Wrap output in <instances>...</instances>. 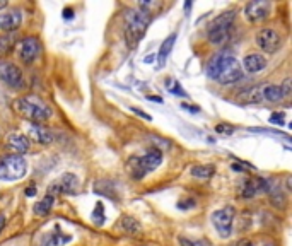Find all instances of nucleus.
<instances>
[{
	"instance_id": "f257e3e1",
	"label": "nucleus",
	"mask_w": 292,
	"mask_h": 246,
	"mask_svg": "<svg viewBox=\"0 0 292 246\" xmlns=\"http://www.w3.org/2000/svg\"><path fill=\"white\" fill-rule=\"evenodd\" d=\"M207 75L210 79L217 80L222 86H229L243 79V68L241 63L236 60L233 55L219 53L210 60L207 67Z\"/></svg>"
},
{
	"instance_id": "f03ea898",
	"label": "nucleus",
	"mask_w": 292,
	"mask_h": 246,
	"mask_svg": "<svg viewBox=\"0 0 292 246\" xmlns=\"http://www.w3.org/2000/svg\"><path fill=\"white\" fill-rule=\"evenodd\" d=\"M125 40L127 46L130 50H134L137 45H139L140 38L144 36L145 31H147V26L150 24L152 17H150L149 11H144V9H128L125 12Z\"/></svg>"
},
{
	"instance_id": "7ed1b4c3",
	"label": "nucleus",
	"mask_w": 292,
	"mask_h": 246,
	"mask_svg": "<svg viewBox=\"0 0 292 246\" xmlns=\"http://www.w3.org/2000/svg\"><path fill=\"white\" fill-rule=\"evenodd\" d=\"M14 108L17 113H21L23 116L29 120V122H34V125H38L40 122H46V120L51 116V110L45 103H41L40 99L36 98H19L14 101Z\"/></svg>"
},
{
	"instance_id": "20e7f679",
	"label": "nucleus",
	"mask_w": 292,
	"mask_h": 246,
	"mask_svg": "<svg viewBox=\"0 0 292 246\" xmlns=\"http://www.w3.org/2000/svg\"><path fill=\"white\" fill-rule=\"evenodd\" d=\"M162 162V152L161 149H150L147 154L140 157H130L127 162L128 171L132 173L135 180H142L147 173L157 170L159 164Z\"/></svg>"
},
{
	"instance_id": "39448f33",
	"label": "nucleus",
	"mask_w": 292,
	"mask_h": 246,
	"mask_svg": "<svg viewBox=\"0 0 292 246\" xmlns=\"http://www.w3.org/2000/svg\"><path fill=\"white\" fill-rule=\"evenodd\" d=\"M236 19V11H226L221 12L217 17H214L209 24V41L212 45H222L229 40L231 28Z\"/></svg>"
},
{
	"instance_id": "423d86ee",
	"label": "nucleus",
	"mask_w": 292,
	"mask_h": 246,
	"mask_svg": "<svg viewBox=\"0 0 292 246\" xmlns=\"http://www.w3.org/2000/svg\"><path fill=\"white\" fill-rule=\"evenodd\" d=\"M26 171H28V164L23 159V156L11 154L0 159V180L4 181H16L24 178Z\"/></svg>"
},
{
	"instance_id": "0eeeda50",
	"label": "nucleus",
	"mask_w": 292,
	"mask_h": 246,
	"mask_svg": "<svg viewBox=\"0 0 292 246\" xmlns=\"http://www.w3.org/2000/svg\"><path fill=\"white\" fill-rule=\"evenodd\" d=\"M214 227L217 229L221 238H229L233 234V224H234V210L233 207H226V209H219L210 215Z\"/></svg>"
},
{
	"instance_id": "6e6552de",
	"label": "nucleus",
	"mask_w": 292,
	"mask_h": 246,
	"mask_svg": "<svg viewBox=\"0 0 292 246\" xmlns=\"http://www.w3.org/2000/svg\"><path fill=\"white\" fill-rule=\"evenodd\" d=\"M0 80L7 84L9 88L19 89L24 86V75L23 70L16 65V63L9 62V60H0Z\"/></svg>"
},
{
	"instance_id": "1a4fd4ad",
	"label": "nucleus",
	"mask_w": 292,
	"mask_h": 246,
	"mask_svg": "<svg viewBox=\"0 0 292 246\" xmlns=\"http://www.w3.org/2000/svg\"><path fill=\"white\" fill-rule=\"evenodd\" d=\"M255 41L258 45L260 50H263L265 53H275V51L280 50L282 46V38L275 29L272 28H263L256 33Z\"/></svg>"
},
{
	"instance_id": "9d476101",
	"label": "nucleus",
	"mask_w": 292,
	"mask_h": 246,
	"mask_svg": "<svg viewBox=\"0 0 292 246\" xmlns=\"http://www.w3.org/2000/svg\"><path fill=\"white\" fill-rule=\"evenodd\" d=\"M17 53H19V58L24 63H33L41 55V43L38 41V38L26 36L17 46Z\"/></svg>"
},
{
	"instance_id": "9b49d317",
	"label": "nucleus",
	"mask_w": 292,
	"mask_h": 246,
	"mask_svg": "<svg viewBox=\"0 0 292 246\" xmlns=\"http://www.w3.org/2000/svg\"><path fill=\"white\" fill-rule=\"evenodd\" d=\"M270 12H272V4L267 0H256L244 6V17L250 23H261L270 16Z\"/></svg>"
},
{
	"instance_id": "f8f14e48",
	"label": "nucleus",
	"mask_w": 292,
	"mask_h": 246,
	"mask_svg": "<svg viewBox=\"0 0 292 246\" xmlns=\"http://www.w3.org/2000/svg\"><path fill=\"white\" fill-rule=\"evenodd\" d=\"M270 183L272 180L270 178H250L243 183L241 187V197L243 198H251L256 197L260 193H268Z\"/></svg>"
},
{
	"instance_id": "ddd939ff",
	"label": "nucleus",
	"mask_w": 292,
	"mask_h": 246,
	"mask_svg": "<svg viewBox=\"0 0 292 246\" xmlns=\"http://www.w3.org/2000/svg\"><path fill=\"white\" fill-rule=\"evenodd\" d=\"M21 23H23V14L21 11L11 9V11L0 12V29L6 33H14L16 29H19Z\"/></svg>"
},
{
	"instance_id": "4468645a",
	"label": "nucleus",
	"mask_w": 292,
	"mask_h": 246,
	"mask_svg": "<svg viewBox=\"0 0 292 246\" xmlns=\"http://www.w3.org/2000/svg\"><path fill=\"white\" fill-rule=\"evenodd\" d=\"M77 188H79V180H77L75 175H72V173H65V175H62V178L58 180V183L51 185L50 188V195H53V193H75Z\"/></svg>"
},
{
	"instance_id": "2eb2a0df",
	"label": "nucleus",
	"mask_w": 292,
	"mask_h": 246,
	"mask_svg": "<svg viewBox=\"0 0 292 246\" xmlns=\"http://www.w3.org/2000/svg\"><path fill=\"white\" fill-rule=\"evenodd\" d=\"M243 67L250 74H260L267 68V58L260 53H250L243 60Z\"/></svg>"
},
{
	"instance_id": "dca6fc26",
	"label": "nucleus",
	"mask_w": 292,
	"mask_h": 246,
	"mask_svg": "<svg viewBox=\"0 0 292 246\" xmlns=\"http://www.w3.org/2000/svg\"><path fill=\"white\" fill-rule=\"evenodd\" d=\"M28 132L29 137L34 142H38V144H51L53 142V133L46 127H43V125H31Z\"/></svg>"
},
{
	"instance_id": "f3484780",
	"label": "nucleus",
	"mask_w": 292,
	"mask_h": 246,
	"mask_svg": "<svg viewBox=\"0 0 292 246\" xmlns=\"http://www.w3.org/2000/svg\"><path fill=\"white\" fill-rule=\"evenodd\" d=\"M9 147L16 150L17 156H21V154H26L29 150V140L24 135H21V133H12L9 137Z\"/></svg>"
},
{
	"instance_id": "a211bd4d",
	"label": "nucleus",
	"mask_w": 292,
	"mask_h": 246,
	"mask_svg": "<svg viewBox=\"0 0 292 246\" xmlns=\"http://www.w3.org/2000/svg\"><path fill=\"white\" fill-rule=\"evenodd\" d=\"M268 197H270V202L273 204V207H285V204H287L284 190H282L280 185H277L273 180H272L270 188H268Z\"/></svg>"
},
{
	"instance_id": "6ab92c4d",
	"label": "nucleus",
	"mask_w": 292,
	"mask_h": 246,
	"mask_svg": "<svg viewBox=\"0 0 292 246\" xmlns=\"http://www.w3.org/2000/svg\"><path fill=\"white\" fill-rule=\"evenodd\" d=\"M261 98L268 103H280L284 99V94H282L280 86L275 84H268L265 88H261Z\"/></svg>"
},
{
	"instance_id": "aec40b11",
	"label": "nucleus",
	"mask_w": 292,
	"mask_h": 246,
	"mask_svg": "<svg viewBox=\"0 0 292 246\" xmlns=\"http://www.w3.org/2000/svg\"><path fill=\"white\" fill-rule=\"evenodd\" d=\"M238 99L243 103H246V105H255V103H260L261 99V88H248L241 91V93L238 94Z\"/></svg>"
},
{
	"instance_id": "412c9836",
	"label": "nucleus",
	"mask_w": 292,
	"mask_h": 246,
	"mask_svg": "<svg viewBox=\"0 0 292 246\" xmlns=\"http://www.w3.org/2000/svg\"><path fill=\"white\" fill-rule=\"evenodd\" d=\"M190 173L197 180H210L214 176V173H216V166H212V164H197V166L191 168Z\"/></svg>"
},
{
	"instance_id": "4be33fe9",
	"label": "nucleus",
	"mask_w": 292,
	"mask_h": 246,
	"mask_svg": "<svg viewBox=\"0 0 292 246\" xmlns=\"http://www.w3.org/2000/svg\"><path fill=\"white\" fill-rule=\"evenodd\" d=\"M176 38H178V34L173 33V34H169V36H167L164 41H162L161 48H159V53H157L159 63H161V65H164V63H166V60H167V57H169L171 50H173V46H174Z\"/></svg>"
},
{
	"instance_id": "5701e85b",
	"label": "nucleus",
	"mask_w": 292,
	"mask_h": 246,
	"mask_svg": "<svg viewBox=\"0 0 292 246\" xmlns=\"http://www.w3.org/2000/svg\"><path fill=\"white\" fill-rule=\"evenodd\" d=\"M53 204H55V198H53V195H50L48 193V195L43 198V200L34 204L33 210H34V214L36 215H48L51 212V209H53Z\"/></svg>"
},
{
	"instance_id": "b1692460",
	"label": "nucleus",
	"mask_w": 292,
	"mask_h": 246,
	"mask_svg": "<svg viewBox=\"0 0 292 246\" xmlns=\"http://www.w3.org/2000/svg\"><path fill=\"white\" fill-rule=\"evenodd\" d=\"M94 190H96V193H100V195L108 197L111 200H118L117 190H115V187H111L110 181H96V183H94Z\"/></svg>"
},
{
	"instance_id": "393cba45",
	"label": "nucleus",
	"mask_w": 292,
	"mask_h": 246,
	"mask_svg": "<svg viewBox=\"0 0 292 246\" xmlns=\"http://www.w3.org/2000/svg\"><path fill=\"white\" fill-rule=\"evenodd\" d=\"M68 241H70V236H62V232L55 231V232L46 234L45 241H43L40 246H60L63 243H68Z\"/></svg>"
},
{
	"instance_id": "a878e982",
	"label": "nucleus",
	"mask_w": 292,
	"mask_h": 246,
	"mask_svg": "<svg viewBox=\"0 0 292 246\" xmlns=\"http://www.w3.org/2000/svg\"><path fill=\"white\" fill-rule=\"evenodd\" d=\"M120 226H122V229L128 232V234H137V232L140 231L139 221L134 217H128V215H125V217L122 219V224H120Z\"/></svg>"
},
{
	"instance_id": "bb28decb",
	"label": "nucleus",
	"mask_w": 292,
	"mask_h": 246,
	"mask_svg": "<svg viewBox=\"0 0 292 246\" xmlns=\"http://www.w3.org/2000/svg\"><path fill=\"white\" fill-rule=\"evenodd\" d=\"M166 89L169 91V93L176 94L178 98H188L186 91H184L181 86H179V82L174 79H166Z\"/></svg>"
},
{
	"instance_id": "cd10ccee",
	"label": "nucleus",
	"mask_w": 292,
	"mask_h": 246,
	"mask_svg": "<svg viewBox=\"0 0 292 246\" xmlns=\"http://www.w3.org/2000/svg\"><path fill=\"white\" fill-rule=\"evenodd\" d=\"M178 241H179V244L181 246H209L207 241H191L188 238H183V236H179Z\"/></svg>"
},
{
	"instance_id": "c85d7f7f",
	"label": "nucleus",
	"mask_w": 292,
	"mask_h": 246,
	"mask_svg": "<svg viewBox=\"0 0 292 246\" xmlns=\"http://www.w3.org/2000/svg\"><path fill=\"white\" fill-rule=\"evenodd\" d=\"M12 46V40L9 36H0V53L4 51H9Z\"/></svg>"
},
{
	"instance_id": "c756f323",
	"label": "nucleus",
	"mask_w": 292,
	"mask_h": 246,
	"mask_svg": "<svg viewBox=\"0 0 292 246\" xmlns=\"http://www.w3.org/2000/svg\"><path fill=\"white\" fill-rule=\"evenodd\" d=\"M270 123L273 125H284L285 123V115L282 113H272V116H270Z\"/></svg>"
},
{
	"instance_id": "7c9ffc66",
	"label": "nucleus",
	"mask_w": 292,
	"mask_h": 246,
	"mask_svg": "<svg viewBox=\"0 0 292 246\" xmlns=\"http://www.w3.org/2000/svg\"><path fill=\"white\" fill-rule=\"evenodd\" d=\"M195 205H197V202L193 200V198H188V200H184V202H179V204H178V209L186 210V209H193Z\"/></svg>"
},
{
	"instance_id": "2f4dec72",
	"label": "nucleus",
	"mask_w": 292,
	"mask_h": 246,
	"mask_svg": "<svg viewBox=\"0 0 292 246\" xmlns=\"http://www.w3.org/2000/svg\"><path fill=\"white\" fill-rule=\"evenodd\" d=\"M216 130L219 133H226V135H231L234 132V127H229V125H217Z\"/></svg>"
},
{
	"instance_id": "473e14b6",
	"label": "nucleus",
	"mask_w": 292,
	"mask_h": 246,
	"mask_svg": "<svg viewBox=\"0 0 292 246\" xmlns=\"http://www.w3.org/2000/svg\"><path fill=\"white\" fill-rule=\"evenodd\" d=\"M282 89V94H284V98H289L290 96V79H285L284 84L280 86Z\"/></svg>"
},
{
	"instance_id": "72a5a7b5",
	"label": "nucleus",
	"mask_w": 292,
	"mask_h": 246,
	"mask_svg": "<svg viewBox=\"0 0 292 246\" xmlns=\"http://www.w3.org/2000/svg\"><path fill=\"white\" fill-rule=\"evenodd\" d=\"M181 108H183V110H186V111H190V113H199V111H200L199 106H191V105H186V103H183Z\"/></svg>"
},
{
	"instance_id": "f704fd0d",
	"label": "nucleus",
	"mask_w": 292,
	"mask_h": 246,
	"mask_svg": "<svg viewBox=\"0 0 292 246\" xmlns=\"http://www.w3.org/2000/svg\"><path fill=\"white\" fill-rule=\"evenodd\" d=\"M130 110H132V111H134V113H135V115L142 116V118H144V120H149V122H150V120H152V118H150V115H147V113H144V111H140V110H139V108H130Z\"/></svg>"
},
{
	"instance_id": "c9c22d12",
	"label": "nucleus",
	"mask_w": 292,
	"mask_h": 246,
	"mask_svg": "<svg viewBox=\"0 0 292 246\" xmlns=\"http://www.w3.org/2000/svg\"><path fill=\"white\" fill-rule=\"evenodd\" d=\"M234 246H255V244H253L251 239H241V241H238Z\"/></svg>"
},
{
	"instance_id": "e433bc0d",
	"label": "nucleus",
	"mask_w": 292,
	"mask_h": 246,
	"mask_svg": "<svg viewBox=\"0 0 292 246\" xmlns=\"http://www.w3.org/2000/svg\"><path fill=\"white\" fill-rule=\"evenodd\" d=\"M6 222H7L6 214H0V232H2V231H4V227H6Z\"/></svg>"
},
{
	"instance_id": "4c0bfd02",
	"label": "nucleus",
	"mask_w": 292,
	"mask_h": 246,
	"mask_svg": "<svg viewBox=\"0 0 292 246\" xmlns=\"http://www.w3.org/2000/svg\"><path fill=\"white\" fill-rule=\"evenodd\" d=\"M26 195H28V197H33V195H36V188H31V187H29L28 190H26Z\"/></svg>"
},
{
	"instance_id": "58836bf2",
	"label": "nucleus",
	"mask_w": 292,
	"mask_h": 246,
	"mask_svg": "<svg viewBox=\"0 0 292 246\" xmlns=\"http://www.w3.org/2000/svg\"><path fill=\"white\" fill-rule=\"evenodd\" d=\"M63 17H65V19H70L72 17V9H65V11H63Z\"/></svg>"
},
{
	"instance_id": "ea45409f",
	"label": "nucleus",
	"mask_w": 292,
	"mask_h": 246,
	"mask_svg": "<svg viewBox=\"0 0 292 246\" xmlns=\"http://www.w3.org/2000/svg\"><path fill=\"white\" fill-rule=\"evenodd\" d=\"M7 6V4L6 2H0V9H4V7H6Z\"/></svg>"
},
{
	"instance_id": "a19ab883",
	"label": "nucleus",
	"mask_w": 292,
	"mask_h": 246,
	"mask_svg": "<svg viewBox=\"0 0 292 246\" xmlns=\"http://www.w3.org/2000/svg\"><path fill=\"white\" fill-rule=\"evenodd\" d=\"M263 246H275V244H273V243H267V244H263Z\"/></svg>"
}]
</instances>
